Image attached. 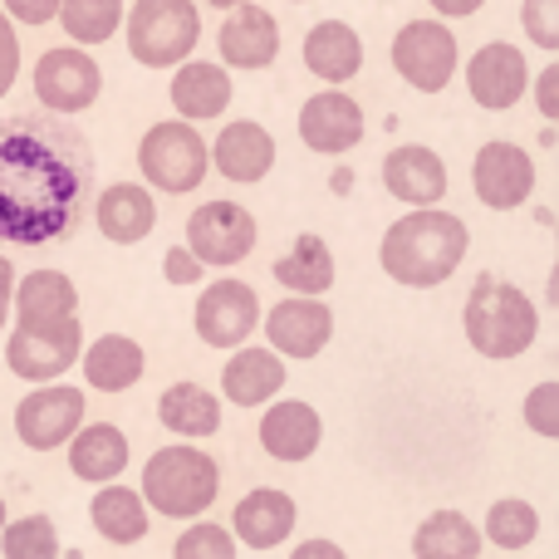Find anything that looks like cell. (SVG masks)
I'll return each mask as SVG.
<instances>
[{"label":"cell","instance_id":"1","mask_svg":"<svg viewBox=\"0 0 559 559\" xmlns=\"http://www.w3.org/2000/svg\"><path fill=\"white\" fill-rule=\"evenodd\" d=\"M94 147L59 114L0 118V241L49 246L79 231L94 197Z\"/></svg>","mask_w":559,"mask_h":559},{"label":"cell","instance_id":"2","mask_svg":"<svg viewBox=\"0 0 559 559\" xmlns=\"http://www.w3.org/2000/svg\"><path fill=\"white\" fill-rule=\"evenodd\" d=\"M466 251H472V231L462 216L437 212V206H413L383 231L378 265L403 289H437L462 271Z\"/></svg>","mask_w":559,"mask_h":559},{"label":"cell","instance_id":"3","mask_svg":"<svg viewBox=\"0 0 559 559\" xmlns=\"http://www.w3.org/2000/svg\"><path fill=\"white\" fill-rule=\"evenodd\" d=\"M462 329L476 354L506 364V358H521L525 348L535 344V334H540V309H535V299L525 295L521 285H511V280L476 275L472 295H466V305H462Z\"/></svg>","mask_w":559,"mask_h":559},{"label":"cell","instance_id":"4","mask_svg":"<svg viewBox=\"0 0 559 559\" xmlns=\"http://www.w3.org/2000/svg\"><path fill=\"white\" fill-rule=\"evenodd\" d=\"M143 506L167 521H202L222 496V466L206 447H157L143 462Z\"/></svg>","mask_w":559,"mask_h":559},{"label":"cell","instance_id":"5","mask_svg":"<svg viewBox=\"0 0 559 559\" xmlns=\"http://www.w3.org/2000/svg\"><path fill=\"white\" fill-rule=\"evenodd\" d=\"M206 167H212V153H206V138L197 133V123L187 118H167V123H153L138 143V173L153 192L167 197H187L206 182Z\"/></svg>","mask_w":559,"mask_h":559},{"label":"cell","instance_id":"6","mask_svg":"<svg viewBox=\"0 0 559 559\" xmlns=\"http://www.w3.org/2000/svg\"><path fill=\"white\" fill-rule=\"evenodd\" d=\"M202 39V15L192 0H138L128 10V55L143 69H177Z\"/></svg>","mask_w":559,"mask_h":559},{"label":"cell","instance_id":"7","mask_svg":"<svg viewBox=\"0 0 559 559\" xmlns=\"http://www.w3.org/2000/svg\"><path fill=\"white\" fill-rule=\"evenodd\" d=\"M88 423L84 388L74 383H35L15 403V437L29 452H59Z\"/></svg>","mask_w":559,"mask_h":559},{"label":"cell","instance_id":"8","mask_svg":"<svg viewBox=\"0 0 559 559\" xmlns=\"http://www.w3.org/2000/svg\"><path fill=\"white\" fill-rule=\"evenodd\" d=\"M261 295H255L246 280L226 275V280H212V285L197 295V309H192V324H197V338L206 348H241L246 338L261 329Z\"/></svg>","mask_w":559,"mask_h":559},{"label":"cell","instance_id":"9","mask_svg":"<svg viewBox=\"0 0 559 559\" xmlns=\"http://www.w3.org/2000/svg\"><path fill=\"white\" fill-rule=\"evenodd\" d=\"M456 59H462V49L442 20H407L393 35V69L417 94H442L456 74Z\"/></svg>","mask_w":559,"mask_h":559},{"label":"cell","instance_id":"10","mask_svg":"<svg viewBox=\"0 0 559 559\" xmlns=\"http://www.w3.org/2000/svg\"><path fill=\"white\" fill-rule=\"evenodd\" d=\"M255 236H261L255 216L246 212L241 202H226V197L222 202L197 206V212L187 216V251H192L202 265H216V271L241 265L246 255L255 251Z\"/></svg>","mask_w":559,"mask_h":559},{"label":"cell","instance_id":"11","mask_svg":"<svg viewBox=\"0 0 559 559\" xmlns=\"http://www.w3.org/2000/svg\"><path fill=\"white\" fill-rule=\"evenodd\" d=\"M84 348V324L64 319V324H35V329H10L5 344V368L25 383H59L69 368L79 364Z\"/></svg>","mask_w":559,"mask_h":559},{"label":"cell","instance_id":"12","mask_svg":"<svg viewBox=\"0 0 559 559\" xmlns=\"http://www.w3.org/2000/svg\"><path fill=\"white\" fill-rule=\"evenodd\" d=\"M98 94H104V69L94 55H84L79 45L39 55L35 98L45 104V114H84V108H94Z\"/></svg>","mask_w":559,"mask_h":559},{"label":"cell","instance_id":"13","mask_svg":"<svg viewBox=\"0 0 559 559\" xmlns=\"http://www.w3.org/2000/svg\"><path fill=\"white\" fill-rule=\"evenodd\" d=\"M261 334L271 338V348L280 358L305 364V358L324 354L329 338H334V309L314 295H289L280 305L261 309Z\"/></svg>","mask_w":559,"mask_h":559},{"label":"cell","instance_id":"14","mask_svg":"<svg viewBox=\"0 0 559 559\" xmlns=\"http://www.w3.org/2000/svg\"><path fill=\"white\" fill-rule=\"evenodd\" d=\"M472 192L491 212H515L535 197V157L521 143H506V138L481 143L472 163Z\"/></svg>","mask_w":559,"mask_h":559},{"label":"cell","instance_id":"15","mask_svg":"<svg viewBox=\"0 0 559 559\" xmlns=\"http://www.w3.org/2000/svg\"><path fill=\"white\" fill-rule=\"evenodd\" d=\"M255 437H261L271 462L299 466L319 452V442H324V417H319V407L305 403V397H271Z\"/></svg>","mask_w":559,"mask_h":559},{"label":"cell","instance_id":"16","mask_svg":"<svg viewBox=\"0 0 559 559\" xmlns=\"http://www.w3.org/2000/svg\"><path fill=\"white\" fill-rule=\"evenodd\" d=\"M466 88H472V98L486 114H506V108H515L525 98V88H531V64H525V55L515 45L491 39V45H481L472 55V64H466Z\"/></svg>","mask_w":559,"mask_h":559},{"label":"cell","instance_id":"17","mask_svg":"<svg viewBox=\"0 0 559 559\" xmlns=\"http://www.w3.org/2000/svg\"><path fill=\"white\" fill-rule=\"evenodd\" d=\"M299 138L309 153L344 157L364 143V108L344 94V88H324L299 108Z\"/></svg>","mask_w":559,"mask_h":559},{"label":"cell","instance_id":"18","mask_svg":"<svg viewBox=\"0 0 559 559\" xmlns=\"http://www.w3.org/2000/svg\"><path fill=\"white\" fill-rule=\"evenodd\" d=\"M295 521H299L295 496L280 491V486H255V491H246L241 501H236L231 535H236V545L265 555V550H280V545L295 535Z\"/></svg>","mask_w":559,"mask_h":559},{"label":"cell","instance_id":"19","mask_svg":"<svg viewBox=\"0 0 559 559\" xmlns=\"http://www.w3.org/2000/svg\"><path fill=\"white\" fill-rule=\"evenodd\" d=\"M79 373H84V388L88 393H128L133 383H143L147 373V354L138 338L128 334H98L94 344L79 348Z\"/></svg>","mask_w":559,"mask_h":559},{"label":"cell","instance_id":"20","mask_svg":"<svg viewBox=\"0 0 559 559\" xmlns=\"http://www.w3.org/2000/svg\"><path fill=\"white\" fill-rule=\"evenodd\" d=\"M216 45H222V59L231 69H271L280 55V25L265 5L241 0V5H231Z\"/></svg>","mask_w":559,"mask_h":559},{"label":"cell","instance_id":"21","mask_svg":"<svg viewBox=\"0 0 559 559\" xmlns=\"http://www.w3.org/2000/svg\"><path fill=\"white\" fill-rule=\"evenodd\" d=\"M212 167L236 187L261 182V177H271V167H275V138L265 133L255 118H236V123H226L222 133H216Z\"/></svg>","mask_w":559,"mask_h":559},{"label":"cell","instance_id":"22","mask_svg":"<svg viewBox=\"0 0 559 559\" xmlns=\"http://www.w3.org/2000/svg\"><path fill=\"white\" fill-rule=\"evenodd\" d=\"M285 358L275 354V348H231V358H226L222 368V397L231 407H265L271 397L285 393Z\"/></svg>","mask_w":559,"mask_h":559},{"label":"cell","instance_id":"23","mask_svg":"<svg viewBox=\"0 0 559 559\" xmlns=\"http://www.w3.org/2000/svg\"><path fill=\"white\" fill-rule=\"evenodd\" d=\"M383 187L403 206H437L447 197V163L423 143H403L383 157Z\"/></svg>","mask_w":559,"mask_h":559},{"label":"cell","instance_id":"24","mask_svg":"<svg viewBox=\"0 0 559 559\" xmlns=\"http://www.w3.org/2000/svg\"><path fill=\"white\" fill-rule=\"evenodd\" d=\"M94 226L104 231V241L114 246H138L153 236L157 226V202L143 182H114L98 192L94 202Z\"/></svg>","mask_w":559,"mask_h":559},{"label":"cell","instance_id":"25","mask_svg":"<svg viewBox=\"0 0 559 559\" xmlns=\"http://www.w3.org/2000/svg\"><path fill=\"white\" fill-rule=\"evenodd\" d=\"M64 452H69V472H74L84 486H108V481H118V476L128 472V456H133V447H128L123 427H114V423H84L64 442Z\"/></svg>","mask_w":559,"mask_h":559},{"label":"cell","instance_id":"26","mask_svg":"<svg viewBox=\"0 0 559 559\" xmlns=\"http://www.w3.org/2000/svg\"><path fill=\"white\" fill-rule=\"evenodd\" d=\"M10 309H15L20 329L64 324V319H79V289L64 271H29V275H15Z\"/></svg>","mask_w":559,"mask_h":559},{"label":"cell","instance_id":"27","mask_svg":"<svg viewBox=\"0 0 559 559\" xmlns=\"http://www.w3.org/2000/svg\"><path fill=\"white\" fill-rule=\"evenodd\" d=\"M157 423L173 437H182V442H206V437L222 432V397L206 383L182 378V383L163 388V397H157Z\"/></svg>","mask_w":559,"mask_h":559},{"label":"cell","instance_id":"28","mask_svg":"<svg viewBox=\"0 0 559 559\" xmlns=\"http://www.w3.org/2000/svg\"><path fill=\"white\" fill-rule=\"evenodd\" d=\"M173 108L187 123H206L231 108V74L206 59H182L173 74Z\"/></svg>","mask_w":559,"mask_h":559},{"label":"cell","instance_id":"29","mask_svg":"<svg viewBox=\"0 0 559 559\" xmlns=\"http://www.w3.org/2000/svg\"><path fill=\"white\" fill-rule=\"evenodd\" d=\"M305 64L324 84H348L364 69V39L354 35L348 20H319L305 35Z\"/></svg>","mask_w":559,"mask_h":559},{"label":"cell","instance_id":"30","mask_svg":"<svg viewBox=\"0 0 559 559\" xmlns=\"http://www.w3.org/2000/svg\"><path fill=\"white\" fill-rule=\"evenodd\" d=\"M88 521H94V531L104 535L108 545H138L153 531V511L143 506V496H138L133 486H114V481L94 491Z\"/></svg>","mask_w":559,"mask_h":559},{"label":"cell","instance_id":"31","mask_svg":"<svg viewBox=\"0 0 559 559\" xmlns=\"http://www.w3.org/2000/svg\"><path fill=\"white\" fill-rule=\"evenodd\" d=\"M271 275L280 280V289H289V295H314L324 299L329 289H334V251L324 246V236L305 231L295 236V246H289L285 255L271 265Z\"/></svg>","mask_w":559,"mask_h":559},{"label":"cell","instance_id":"32","mask_svg":"<svg viewBox=\"0 0 559 559\" xmlns=\"http://www.w3.org/2000/svg\"><path fill=\"white\" fill-rule=\"evenodd\" d=\"M481 531L462 511H432L413 531V559H481Z\"/></svg>","mask_w":559,"mask_h":559},{"label":"cell","instance_id":"33","mask_svg":"<svg viewBox=\"0 0 559 559\" xmlns=\"http://www.w3.org/2000/svg\"><path fill=\"white\" fill-rule=\"evenodd\" d=\"M476 531H481V540L496 545V550H511V555L531 550V545L540 540V511H535L531 501H521V496H501Z\"/></svg>","mask_w":559,"mask_h":559},{"label":"cell","instance_id":"34","mask_svg":"<svg viewBox=\"0 0 559 559\" xmlns=\"http://www.w3.org/2000/svg\"><path fill=\"white\" fill-rule=\"evenodd\" d=\"M59 25L74 45H104L123 25V0H59Z\"/></svg>","mask_w":559,"mask_h":559},{"label":"cell","instance_id":"35","mask_svg":"<svg viewBox=\"0 0 559 559\" xmlns=\"http://www.w3.org/2000/svg\"><path fill=\"white\" fill-rule=\"evenodd\" d=\"M0 555L5 559H59V531L45 511L20 515L0 525Z\"/></svg>","mask_w":559,"mask_h":559},{"label":"cell","instance_id":"36","mask_svg":"<svg viewBox=\"0 0 559 559\" xmlns=\"http://www.w3.org/2000/svg\"><path fill=\"white\" fill-rule=\"evenodd\" d=\"M236 535L226 531V525H212L202 515L197 525H187L182 535H177V545H173V559H236Z\"/></svg>","mask_w":559,"mask_h":559},{"label":"cell","instance_id":"37","mask_svg":"<svg viewBox=\"0 0 559 559\" xmlns=\"http://www.w3.org/2000/svg\"><path fill=\"white\" fill-rule=\"evenodd\" d=\"M521 423L531 427L535 437H545V442H555L559 437V383H535L531 393H525L521 403Z\"/></svg>","mask_w":559,"mask_h":559},{"label":"cell","instance_id":"38","mask_svg":"<svg viewBox=\"0 0 559 559\" xmlns=\"http://www.w3.org/2000/svg\"><path fill=\"white\" fill-rule=\"evenodd\" d=\"M521 25L540 49H559V0H525Z\"/></svg>","mask_w":559,"mask_h":559},{"label":"cell","instance_id":"39","mask_svg":"<svg viewBox=\"0 0 559 559\" xmlns=\"http://www.w3.org/2000/svg\"><path fill=\"white\" fill-rule=\"evenodd\" d=\"M15 74H20V35L10 25V15L0 10V98L15 88Z\"/></svg>","mask_w":559,"mask_h":559},{"label":"cell","instance_id":"40","mask_svg":"<svg viewBox=\"0 0 559 559\" xmlns=\"http://www.w3.org/2000/svg\"><path fill=\"white\" fill-rule=\"evenodd\" d=\"M163 275H167V285H202L206 265L197 261L187 246H173V251L163 255Z\"/></svg>","mask_w":559,"mask_h":559},{"label":"cell","instance_id":"41","mask_svg":"<svg viewBox=\"0 0 559 559\" xmlns=\"http://www.w3.org/2000/svg\"><path fill=\"white\" fill-rule=\"evenodd\" d=\"M0 10L20 25H49L59 15V0H0Z\"/></svg>","mask_w":559,"mask_h":559},{"label":"cell","instance_id":"42","mask_svg":"<svg viewBox=\"0 0 559 559\" xmlns=\"http://www.w3.org/2000/svg\"><path fill=\"white\" fill-rule=\"evenodd\" d=\"M289 559H348V555H344V545H334V540L319 535V540H299L295 550H289Z\"/></svg>","mask_w":559,"mask_h":559},{"label":"cell","instance_id":"43","mask_svg":"<svg viewBox=\"0 0 559 559\" xmlns=\"http://www.w3.org/2000/svg\"><path fill=\"white\" fill-rule=\"evenodd\" d=\"M540 114L545 118H559V64H550L540 74Z\"/></svg>","mask_w":559,"mask_h":559},{"label":"cell","instance_id":"44","mask_svg":"<svg viewBox=\"0 0 559 559\" xmlns=\"http://www.w3.org/2000/svg\"><path fill=\"white\" fill-rule=\"evenodd\" d=\"M427 5H432L442 20H466V15H476L486 0H427Z\"/></svg>","mask_w":559,"mask_h":559},{"label":"cell","instance_id":"45","mask_svg":"<svg viewBox=\"0 0 559 559\" xmlns=\"http://www.w3.org/2000/svg\"><path fill=\"white\" fill-rule=\"evenodd\" d=\"M10 295H15V265L0 255V329L10 324Z\"/></svg>","mask_w":559,"mask_h":559},{"label":"cell","instance_id":"46","mask_svg":"<svg viewBox=\"0 0 559 559\" xmlns=\"http://www.w3.org/2000/svg\"><path fill=\"white\" fill-rule=\"evenodd\" d=\"M206 5H222V10H231V5H241V0H206Z\"/></svg>","mask_w":559,"mask_h":559},{"label":"cell","instance_id":"47","mask_svg":"<svg viewBox=\"0 0 559 559\" xmlns=\"http://www.w3.org/2000/svg\"><path fill=\"white\" fill-rule=\"evenodd\" d=\"M10 521V511H5V496H0V525H5Z\"/></svg>","mask_w":559,"mask_h":559}]
</instances>
